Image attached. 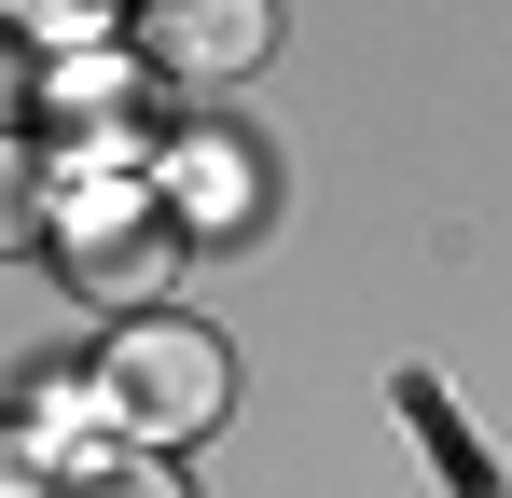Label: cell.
Wrapping results in <instances>:
<instances>
[{"mask_svg":"<svg viewBox=\"0 0 512 498\" xmlns=\"http://www.w3.org/2000/svg\"><path fill=\"white\" fill-rule=\"evenodd\" d=\"M263 42H277V0H153V56H167L180 83L263 70Z\"/></svg>","mask_w":512,"mask_h":498,"instance_id":"3957f363","label":"cell"},{"mask_svg":"<svg viewBox=\"0 0 512 498\" xmlns=\"http://www.w3.org/2000/svg\"><path fill=\"white\" fill-rule=\"evenodd\" d=\"M222 402H236V360H222V332H194V319H125L111 360H97V415H111L139 457L208 443Z\"/></svg>","mask_w":512,"mask_h":498,"instance_id":"6da1fadb","label":"cell"},{"mask_svg":"<svg viewBox=\"0 0 512 498\" xmlns=\"http://www.w3.org/2000/svg\"><path fill=\"white\" fill-rule=\"evenodd\" d=\"M56 249H70V277H84L97 305H153L180 222H167L153 180H70V194H56Z\"/></svg>","mask_w":512,"mask_h":498,"instance_id":"7a4b0ae2","label":"cell"},{"mask_svg":"<svg viewBox=\"0 0 512 498\" xmlns=\"http://www.w3.org/2000/svg\"><path fill=\"white\" fill-rule=\"evenodd\" d=\"M28 236H56V194H42L28 139H0V249H28Z\"/></svg>","mask_w":512,"mask_h":498,"instance_id":"5b68a950","label":"cell"},{"mask_svg":"<svg viewBox=\"0 0 512 498\" xmlns=\"http://www.w3.org/2000/svg\"><path fill=\"white\" fill-rule=\"evenodd\" d=\"M167 222H180V236H250V222H263L250 153H236V139H180V166H167Z\"/></svg>","mask_w":512,"mask_h":498,"instance_id":"277c9868","label":"cell"},{"mask_svg":"<svg viewBox=\"0 0 512 498\" xmlns=\"http://www.w3.org/2000/svg\"><path fill=\"white\" fill-rule=\"evenodd\" d=\"M0 498H56L42 485V429H0Z\"/></svg>","mask_w":512,"mask_h":498,"instance_id":"52a82bcc","label":"cell"},{"mask_svg":"<svg viewBox=\"0 0 512 498\" xmlns=\"http://www.w3.org/2000/svg\"><path fill=\"white\" fill-rule=\"evenodd\" d=\"M56 498H180V471L167 457H97V471H70Z\"/></svg>","mask_w":512,"mask_h":498,"instance_id":"8992f818","label":"cell"}]
</instances>
